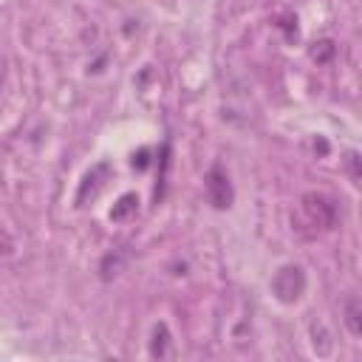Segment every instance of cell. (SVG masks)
I'll list each match as a JSON object with an SVG mask.
<instances>
[{"label":"cell","instance_id":"6da1fadb","mask_svg":"<svg viewBox=\"0 0 362 362\" xmlns=\"http://www.w3.org/2000/svg\"><path fill=\"white\" fill-rule=\"evenodd\" d=\"M339 221V209H337V201L325 192H305L300 198V212H297V223L300 229H305V235H317V232H328L334 229Z\"/></svg>","mask_w":362,"mask_h":362},{"label":"cell","instance_id":"7a4b0ae2","mask_svg":"<svg viewBox=\"0 0 362 362\" xmlns=\"http://www.w3.org/2000/svg\"><path fill=\"white\" fill-rule=\"evenodd\" d=\"M272 291L286 305L297 303L303 297V291H305V274H303V269L300 266H283V269H277V274L272 280Z\"/></svg>","mask_w":362,"mask_h":362},{"label":"cell","instance_id":"3957f363","mask_svg":"<svg viewBox=\"0 0 362 362\" xmlns=\"http://www.w3.org/2000/svg\"><path fill=\"white\" fill-rule=\"evenodd\" d=\"M206 198H209V204L215 206V209H226L229 204H232V184H229V175L221 170V167H215V170H209V175H206Z\"/></svg>","mask_w":362,"mask_h":362},{"label":"cell","instance_id":"277c9868","mask_svg":"<svg viewBox=\"0 0 362 362\" xmlns=\"http://www.w3.org/2000/svg\"><path fill=\"white\" fill-rule=\"evenodd\" d=\"M107 175V164H99V167H93L88 175H85V181H82V187H79V192H76V204L82 206L88 198H96L99 195V189L105 187V178Z\"/></svg>","mask_w":362,"mask_h":362},{"label":"cell","instance_id":"5b68a950","mask_svg":"<svg viewBox=\"0 0 362 362\" xmlns=\"http://www.w3.org/2000/svg\"><path fill=\"white\" fill-rule=\"evenodd\" d=\"M173 337H170V328L164 322H158L153 328V342H150V356L153 359H173Z\"/></svg>","mask_w":362,"mask_h":362},{"label":"cell","instance_id":"8992f818","mask_svg":"<svg viewBox=\"0 0 362 362\" xmlns=\"http://www.w3.org/2000/svg\"><path fill=\"white\" fill-rule=\"evenodd\" d=\"M345 325H348V331H351L354 337L362 334V305H359L356 297L348 300V305H345Z\"/></svg>","mask_w":362,"mask_h":362},{"label":"cell","instance_id":"52a82bcc","mask_svg":"<svg viewBox=\"0 0 362 362\" xmlns=\"http://www.w3.org/2000/svg\"><path fill=\"white\" fill-rule=\"evenodd\" d=\"M136 206H139V198H136L133 192H127V195H122V198H119V204L110 209V218H113V221H124L127 215H133V212H136Z\"/></svg>","mask_w":362,"mask_h":362},{"label":"cell","instance_id":"ba28073f","mask_svg":"<svg viewBox=\"0 0 362 362\" xmlns=\"http://www.w3.org/2000/svg\"><path fill=\"white\" fill-rule=\"evenodd\" d=\"M311 57H314L317 62H328V59L334 57V42H331V40H320V42H314Z\"/></svg>","mask_w":362,"mask_h":362},{"label":"cell","instance_id":"9c48e42d","mask_svg":"<svg viewBox=\"0 0 362 362\" xmlns=\"http://www.w3.org/2000/svg\"><path fill=\"white\" fill-rule=\"evenodd\" d=\"M356 161H359L356 153H351V156H348V164H351V178H354V181H359V167H356Z\"/></svg>","mask_w":362,"mask_h":362}]
</instances>
